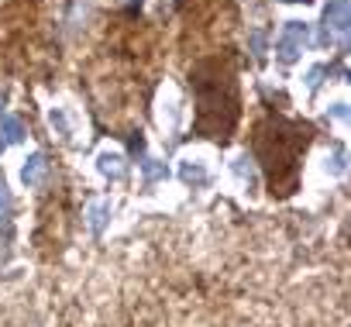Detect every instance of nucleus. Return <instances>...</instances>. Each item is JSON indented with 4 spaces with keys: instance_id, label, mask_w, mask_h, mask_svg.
Segmentation results:
<instances>
[{
    "instance_id": "14",
    "label": "nucleus",
    "mask_w": 351,
    "mask_h": 327,
    "mask_svg": "<svg viewBox=\"0 0 351 327\" xmlns=\"http://www.w3.org/2000/svg\"><path fill=\"white\" fill-rule=\"evenodd\" d=\"M324 73H327L324 66H313V69L306 73V86H310V90H317V86H320V76H324Z\"/></svg>"
},
{
    "instance_id": "8",
    "label": "nucleus",
    "mask_w": 351,
    "mask_h": 327,
    "mask_svg": "<svg viewBox=\"0 0 351 327\" xmlns=\"http://www.w3.org/2000/svg\"><path fill=\"white\" fill-rule=\"evenodd\" d=\"M107 221H110V204H107V200H93V204L86 207V224H90V231L100 234V231L107 228Z\"/></svg>"
},
{
    "instance_id": "7",
    "label": "nucleus",
    "mask_w": 351,
    "mask_h": 327,
    "mask_svg": "<svg viewBox=\"0 0 351 327\" xmlns=\"http://www.w3.org/2000/svg\"><path fill=\"white\" fill-rule=\"evenodd\" d=\"M97 169L104 173V176H110V180H121L124 176V155L121 152H100L97 155Z\"/></svg>"
},
{
    "instance_id": "6",
    "label": "nucleus",
    "mask_w": 351,
    "mask_h": 327,
    "mask_svg": "<svg viewBox=\"0 0 351 327\" xmlns=\"http://www.w3.org/2000/svg\"><path fill=\"white\" fill-rule=\"evenodd\" d=\"M180 180L186 186H204L207 183V166H204L200 158H183L180 162Z\"/></svg>"
},
{
    "instance_id": "17",
    "label": "nucleus",
    "mask_w": 351,
    "mask_h": 327,
    "mask_svg": "<svg viewBox=\"0 0 351 327\" xmlns=\"http://www.w3.org/2000/svg\"><path fill=\"white\" fill-rule=\"evenodd\" d=\"M296 4H300V0H296ZM303 4H306V0H303Z\"/></svg>"
},
{
    "instance_id": "15",
    "label": "nucleus",
    "mask_w": 351,
    "mask_h": 327,
    "mask_svg": "<svg viewBox=\"0 0 351 327\" xmlns=\"http://www.w3.org/2000/svg\"><path fill=\"white\" fill-rule=\"evenodd\" d=\"M252 52H255V56L265 52V32H252Z\"/></svg>"
},
{
    "instance_id": "12",
    "label": "nucleus",
    "mask_w": 351,
    "mask_h": 327,
    "mask_svg": "<svg viewBox=\"0 0 351 327\" xmlns=\"http://www.w3.org/2000/svg\"><path fill=\"white\" fill-rule=\"evenodd\" d=\"M49 124H52L62 138L69 134V121H66V110H62V107H52V110H49Z\"/></svg>"
},
{
    "instance_id": "11",
    "label": "nucleus",
    "mask_w": 351,
    "mask_h": 327,
    "mask_svg": "<svg viewBox=\"0 0 351 327\" xmlns=\"http://www.w3.org/2000/svg\"><path fill=\"white\" fill-rule=\"evenodd\" d=\"M234 173H238L248 186H255V183H258V176H255V158H248V155H241V158L234 162Z\"/></svg>"
},
{
    "instance_id": "13",
    "label": "nucleus",
    "mask_w": 351,
    "mask_h": 327,
    "mask_svg": "<svg viewBox=\"0 0 351 327\" xmlns=\"http://www.w3.org/2000/svg\"><path fill=\"white\" fill-rule=\"evenodd\" d=\"M344 158H348V155H344V148H337V152H334V158L327 155V173H344Z\"/></svg>"
},
{
    "instance_id": "16",
    "label": "nucleus",
    "mask_w": 351,
    "mask_h": 327,
    "mask_svg": "<svg viewBox=\"0 0 351 327\" xmlns=\"http://www.w3.org/2000/svg\"><path fill=\"white\" fill-rule=\"evenodd\" d=\"M327 114H330V117H337V121H348V104H344V100H337Z\"/></svg>"
},
{
    "instance_id": "2",
    "label": "nucleus",
    "mask_w": 351,
    "mask_h": 327,
    "mask_svg": "<svg viewBox=\"0 0 351 327\" xmlns=\"http://www.w3.org/2000/svg\"><path fill=\"white\" fill-rule=\"evenodd\" d=\"M306 35H310V28H306L303 21H286V25H282V35L276 38V56H279V62H296V59L303 56Z\"/></svg>"
},
{
    "instance_id": "1",
    "label": "nucleus",
    "mask_w": 351,
    "mask_h": 327,
    "mask_svg": "<svg viewBox=\"0 0 351 327\" xmlns=\"http://www.w3.org/2000/svg\"><path fill=\"white\" fill-rule=\"evenodd\" d=\"M306 141H310L306 128L276 124V145L272 148L258 145V155L265 158V169H269V180H272V193L286 197L293 190V183H296V158L306 148Z\"/></svg>"
},
{
    "instance_id": "3",
    "label": "nucleus",
    "mask_w": 351,
    "mask_h": 327,
    "mask_svg": "<svg viewBox=\"0 0 351 327\" xmlns=\"http://www.w3.org/2000/svg\"><path fill=\"white\" fill-rule=\"evenodd\" d=\"M45 176H49V158H45V152H32V155L25 158V166H21V183L35 190V186L45 183Z\"/></svg>"
},
{
    "instance_id": "5",
    "label": "nucleus",
    "mask_w": 351,
    "mask_h": 327,
    "mask_svg": "<svg viewBox=\"0 0 351 327\" xmlns=\"http://www.w3.org/2000/svg\"><path fill=\"white\" fill-rule=\"evenodd\" d=\"M21 138H25V124H21V117H11V114L0 117V152H4L8 145H18Z\"/></svg>"
},
{
    "instance_id": "4",
    "label": "nucleus",
    "mask_w": 351,
    "mask_h": 327,
    "mask_svg": "<svg viewBox=\"0 0 351 327\" xmlns=\"http://www.w3.org/2000/svg\"><path fill=\"white\" fill-rule=\"evenodd\" d=\"M351 25L348 18V0H327V8H324V28L330 35H344Z\"/></svg>"
},
{
    "instance_id": "9",
    "label": "nucleus",
    "mask_w": 351,
    "mask_h": 327,
    "mask_svg": "<svg viewBox=\"0 0 351 327\" xmlns=\"http://www.w3.org/2000/svg\"><path fill=\"white\" fill-rule=\"evenodd\" d=\"M11 221H14V204H11V190L0 180V234L11 238Z\"/></svg>"
},
{
    "instance_id": "10",
    "label": "nucleus",
    "mask_w": 351,
    "mask_h": 327,
    "mask_svg": "<svg viewBox=\"0 0 351 327\" xmlns=\"http://www.w3.org/2000/svg\"><path fill=\"white\" fill-rule=\"evenodd\" d=\"M141 173H145V183H162V180L169 176L165 162H158V158H145V162H141Z\"/></svg>"
}]
</instances>
